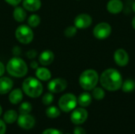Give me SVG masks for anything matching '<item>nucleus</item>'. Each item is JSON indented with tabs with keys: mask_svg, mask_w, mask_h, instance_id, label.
<instances>
[{
	"mask_svg": "<svg viewBox=\"0 0 135 134\" xmlns=\"http://www.w3.org/2000/svg\"><path fill=\"white\" fill-rule=\"evenodd\" d=\"M78 103H79L80 106H81L83 107H88L92 103V96H91V95L89 93H88V92L81 93L79 96L78 99Z\"/></svg>",
	"mask_w": 135,
	"mask_h": 134,
	"instance_id": "obj_20",
	"label": "nucleus"
},
{
	"mask_svg": "<svg viewBox=\"0 0 135 134\" xmlns=\"http://www.w3.org/2000/svg\"><path fill=\"white\" fill-rule=\"evenodd\" d=\"M22 89L29 97L37 98L43 92V85L38 79L30 77L24 81L22 84Z\"/></svg>",
	"mask_w": 135,
	"mask_h": 134,
	"instance_id": "obj_3",
	"label": "nucleus"
},
{
	"mask_svg": "<svg viewBox=\"0 0 135 134\" xmlns=\"http://www.w3.org/2000/svg\"><path fill=\"white\" fill-rule=\"evenodd\" d=\"M36 76L40 81H48L51 77V73L47 68L38 67L36 70Z\"/></svg>",
	"mask_w": 135,
	"mask_h": 134,
	"instance_id": "obj_18",
	"label": "nucleus"
},
{
	"mask_svg": "<svg viewBox=\"0 0 135 134\" xmlns=\"http://www.w3.org/2000/svg\"><path fill=\"white\" fill-rule=\"evenodd\" d=\"M35 119L32 116L28 114L21 115L17 118V124L18 126L24 130H30L35 126Z\"/></svg>",
	"mask_w": 135,
	"mask_h": 134,
	"instance_id": "obj_11",
	"label": "nucleus"
},
{
	"mask_svg": "<svg viewBox=\"0 0 135 134\" xmlns=\"http://www.w3.org/2000/svg\"><path fill=\"white\" fill-rule=\"evenodd\" d=\"M99 81V76L96 70H85L79 77V84L81 87L87 91L93 89Z\"/></svg>",
	"mask_w": 135,
	"mask_h": 134,
	"instance_id": "obj_4",
	"label": "nucleus"
},
{
	"mask_svg": "<svg viewBox=\"0 0 135 134\" xmlns=\"http://www.w3.org/2000/svg\"><path fill=\"white\" fill-rule=\"evenodd\" d=\"M112 33V27L108 23L102 22L97 24L93 29V35L98 39H105Z\"/></svg>",
	"mask_w": 135,
	"mask_h": 134,
	"instance_id": "obj_7",
	"label": "nucleus"
},
{
	"mask_svg": "<svg viewBox=\"0 0 135 134\" xmlns=\"http://www.w3.org/2000/svg\"><path fill=\"white\" fill-rule=\"evenodd\" d=\"M74 134H86V132L81 127H76L74 130Z\"/></svg>",
	"mask_w": 135,
	"mask_h": 134,
	"instance_id": "obj_31",
	"label": "nucleus"
},
{
	"mask_svg": "<svg viewBox=\"0 0 135 134\" xmlns=\"http://www.w3.org/2000/svg\"><path fill=\"white\" fill-rule=\"evenodd\" d=\"M2 107L0 106V115H2Z\"/></svg>",
	"mask_w": 135,
	"mask_h": 134,
	"instance_id": "obj_38",
	"label": "nucleus"
},
{
	"mask_svg": "<svg viewBox=\"0 0 135 134\" xmlns=\"http://www.w3.org/2000/svg\"><path fill=\"white\" fill-rule=\"evenodd\" d=\"M6 130V126L5 122L0 119V134H5Z\"/></svg>",
	"mask_w": 135,
	"mask_h": 134,
	"instance_id": "obj_30",
	"label": "nucleus"
},
{
	"mask_svg": "<svg viewBox=\"0 0 135 134\" xmlns=\"http://www.w3.org/2000/svg\"><path fill=\"white\" fill-rule=\"evenodd\" d=\"M93 22L91 16L87 13H81L78 15L74 19V26L77 28H89Z\"/></svg>",
	"mask_w": 135,
	"mask_h": 134,
	"instance_id": "obj_10",
	"label": "nucleus"
},
{
	"mask_svg": "<svg viewBox=\"0 0 135 134\" xmlns=\"http://www.w3.org/2000/svg\"><path fill=\"white\" fill-rule=\"evenodd\" d=\"M78 103V100L74 94L67 93L63 95L59 100V106L64 112H70L73 111Z\"/></svg>",
	"mask_w": 135,
	"mask_h": 134,
	"instance_id": "obj_6",
	"label": "nucleus"
},
{
	"mask_svg": "<svg viewBox=\"0 0 135 134\" xmlns=\"http://www.w3.org/2000/svg\"><path fill=\"white\" fill-rule=\"evenodd\" d=\"M114 59L118 66H125L129 62V55L125 50L118 49L114 54Z\"/></svg>",
	"mask_w": 135,
	"mask_h": 134,
	"instance_id": "obj_12",
	"label": "nucleus"
},
{
	"mask_svg": "<svg viewBox=\"0 0 135 134\" xmlns=\"http://www.w3.org/2000/svg\"><path fill=\"white\" fill-rule=\"evenodd\" d=\"M40 23V16L36 14H32L31 15L28 19V24L31 28H36L37 27Z\"/></svg>",
	"mask_w": 135,
	"mask_h": 134,
	"instance_id": "obj_24",
	"label": "nucleus"
},
{
	"mask_svg": "<svg viewBox=\"0 0 135 134\" xmlns=\"http://www.w3.org/2000/svg\"><path fill=\"white\" fill-rule=\"evenodd\" d=\"M107 9L112 14L119 13L123 9V4L121 0H110L107 5Z\"/></svg>",
	"mask_w": 135,
	"mask_h": 134,
	"instance_id": "obj_14",
	"label": "nucleus"
},
{
	"mask_svg": "<svg viewBox=\"0 0 135 134\" xmlns=\"http://www.w3.org/2000/svg\"><path fill=\"white\" fill-rule=\"evenodd\" d=\"M67 87V81L62 78H55L51 80L47 85L48 90L52 93H59L64 91Z\"/></svg>",
	"mask_w": 135,
	"mask_h": 134,
	"instance_id": "obj_8",
	"label": "nucleus"
},
{
	"mask_svg": "<svg viewBox=\"0 0 135 134\" xmlns=\"http://www.w3.org/2000/svg\"><path fill=\"white\" fill-rule=\"evenodd\" d=\"M7 3H9V5L11 6H17L22 0H5Z\"/></svg>",
	"mask_w": 135,
	"mask_h": 134,
	"instance_id": "obj_33",
	"label": "nucleus"
},
{
	"mask_svg": "<svg viewBox=\"0 0 135 134\" xmlns=\"http://www.w3.org/2000/svg\"><path fill=\"white\" fill-rule=\"evenodd\" d=\"M55 58L54 53L50 50L44 51L39 56V62L43 66H49L51 65Z\"/></svg>",
	"mask_w": 135,
	"mask_h": 134,
	"instance_id": "obj_13",
	"label": "nucleus"
},
{
	"mask_svg": "<svg viewBox=\"0 0 135 134\" xmlns=\"http://www.w3.org/2000/svg\"><path fill=\"white\" fill-rule=\"evenodd\" d=\"M32 105L28 102H24L22 103L19 107V113L21 115H26L29 114L32 111Z\"/></svg>",
	"mask_w": 135,
	"mask_h": 134,
	"instance_id": "obj_25",
	"label": "nucleus"
},
{
	"mask_svg": "<svg viewBox=\"0 0 135 134\" xmlns=\"http://www.w3.org/2000/svg\"><path fill=\"white\" fill-rule=\"evenodd\" d=\"M13 18L16 21L23 22L27 17V13H26L25 9L23 7H20V6H17L13 9Z\"/></svg>",
	"mask_w": 135,
	"mask_h": 134,
	"instance_id": "obj_17",
	"label": "nucleus"
},
{
	"mask_svg": "<svg viewBox=\"0 0 135 134\" xmlns=\"http://www.w3.org/2000/svg\"><path fill=\"white\" fill-rule=\"evenodd\" d=\"M17 113L13 110L7 111L3 116V120L7 124H12L17 119Z\"/></svg>",
	"mask_w": 135,
	"mask_h": 134,
	"instance_id": "obj_21",
	"label": "nucleus"
},
{
	"mask_svg": "<svg viewBox=\"0 0 135 134\" xmlns=\"http://www.w3.org/2000/svg\"><path fill=\"white\" fill-rule=\"evenodd\" d=\"M23 99V93L21 89L16 88L13 90L9 96V100L13 104H18Z\"/></svg>",
	"mask_w": 135,
	"mask_h": 134,
	"instance_id": "obj_19",
	"label": "nucleus"
},
{
	"mask_svg": "<svg viewBox=\"0 0 135 134\" xmlns=\"http://www.w3.org/2000/svg\"><path fill=\"white\" fill-rule=\"evenodd\" d=\"M132 25H133V28L135 29V16L133 18V21H132Z\"/></svg>",
	"mask_w": 135,
	"mask_h": 134,
	"instance_id": "obj_36",
	"label": "nucleus"
},
{
	"mask_svg": "<svg viewBox=\"0 0 135 134\" xmlns=\"http://www.w3.org/2000/svg\"><path fill=\"white\" fill-rule=\"evenodd\" d=\"M42 134H62L61 131H59V130H55V129H47L45 130Z\"/></svg>",
	"mask_w": 135,
	"mask_h": 134,
	"instance_id": "obj_29",
	"label": "nucleus"
},
{
	"mask_svg": "<svg viewBox=\"0 0 135 134\" xmlns=\"http://www.w3.org/2000/svg\"><path fill=\"white\" fill-rule=\"evenodd\" d=\"M31 67L32 68V69H37L38 68V64H37V62H36V61H32V62H31Z\"/></svg>",
	"mask_w": 135,
	"mask_h": 134,
	"instance_id": "obj_35",
	"label": "nucleus"
},
{
	"mask_svg": "<svg viewBox=\"0 0 135 134\" xmlns=\"http://www.w3.org/2000/svg\"><path fill=\"white\" fill-rule=\"evenodd\" d=\"M88 118V112L84 108H77L75 109L70 116L71 122L75 125H80L84 123Z\"/></svg>",
	"mask_w": 135,
	"mask_h": 134,
	"instance_id": "obj_9",
	"label": "nucleus"
},
{
	"mask_svg": "<svg viewBox=\"0 0 135 134\" xmlns=\"http://www.w3.org/2000/svg\"><path fill=\"white\" fill-rule=\"evenodd\" d=\"M54 100V96L51 93H46L43 98H42V102L44 105H50Z\"/></svg>",
	"mask_w": 135,
	"mask_h": 134,
	"instance_id": "obj_28",
	"label": "nucleus"
},
{
	"mask_svg": "<svg viewBox=\"0 0 135 134\" xmlns=\"http://www.w3.org/2000/svg\"><path fill=\"white\" fill-rule=\"evenodd\" d=\"M5 70H6L5 66L3 65V63H2V62H0V77H2V76L4 74Z\"/></svg>",
	"mask_w": 135,
	"mask_h": 134,
	"instance_id": "obj_34",
	"label": "nucleus"
},
{
	"mask_svg": "<svg viewBox=\"0 0 135 134\" xmlns=\"http://www.w3.org/2000/svg\"><path fill=\"white\" fill-rule=\"evenodd\" d=\"M13 81L6 77H0V94L4 95L8 93L13 88Z\"/></svg>",
	"mask_w": 135,
	"mask_h": 134,
	"instance_id": "obj_15",
	"label": "nucleus"
},
{
	"mask_svg": "<svg viewBox=\"0 0 135 134\" xmlns=\"http://www.w3.org/2000/svg\"><path fill=\"white\" fill-rule=\"evenodd\" d=\"M26 55L28 58H34L36 56V52L35 50H30L27 52Z\"/></svg>",
	"mask_w": 135,
	"mask_h": 134,
	"instance_id": "obj_32",
	"label": "nucleus"
},
{
	"mask_svg": "<svg viewBox=\"0 0 135 134\" xmlns=\"http://www.w3.org/2000/svg\"><path fill=\"white\" fill-rule=\"evenodd\" d=\"M8 73L15 77H23L28 73V66L25 62L18 57L12 58L6 65Z\"/></svg>",
	"mask_w": 135,
	"mask_h": 134,
	"instance_id": "obj_2",
	"label": "nucleus"
},
{
	"mask_svg": "<svg viewBox=\"0 0 135 134\" xmlns=\"http://www.w3.org/2000/svg\"><path fill=\"white\" fill-rule=\"evenodd\" d=\"M46 115L50 118H56L60 115V111L56 107H49L46 110Z\"/></svg>",
	"mask_w": 135,
	"mask_h": 134,
	"instance_id": "obj_23",
	"label": "nucleus"
},
{
	"mask_svg": "<svg viewBox=\"0 0 135 134\" xmlns=\"http://www.w3.org/2000/svg\"><path fill=\"white\" fill-rule=\"evenodd\" d=\"M41 7L40 0H23V8L28 11L35 12Z\"/></svg>",
	"mask_w": 135,
	"mask_h": 134,
	"instance_id": "obj_16",
	"label": "nucleus"
},
{
	"mask_svg": "<svg viewBox=\"0 0 135 134\" xmlns=\"http://www.w3.org/2000/svg\"><path fill=\"white\" fill-rule=\"evenodd\" d=\"M101 85L108 91H117L121 88L123 78L120 73L115 69H108L104 70L100 77Z\"/></svg>",
	"mask_w": 135,
	"mask_h": 134,
	"instance_id": "obj_1",
	"label": "nucleus"
},
{
	"mask_svg": "<svg viewBox=\"0 0 135 134\" xmlns=\"http://www.w3.org/2000/svg\"><path fill=\"white\" fill-rule=\"evenodd\" d=\"M77 33V28L74 25V26H69L66 28L64 34L66 37H73L74 36H75V34Z\"/></svg>",
	"mask_w": 135,
	"mask_h": 134,
	"instance_id": "obj_27",
	"label": "nucleus"
},
{
	"mask_svg": "<svg viewBox=\"0 0 135 134\" xmlns=\"http://www.w3.org/2000/svg\"><path fill=\"white\" fill-rule=\"evenodd\" d=\"M132 8H133V10H134V12L135 13V2L133 3V6H132Z\"/></svg>",
	"mask_w": 135,
	"mask_h": 134,
	"instance_id": "obj_37",
	"label": "nucleus"
},
{
	"mask_svg": "<svg viewBox=\"0 0 135 134\" xmlns=\"http://www.w3.org/2000/svg\"><path fill=\"white\" fill-rule=\"evenodd\" d=\"M93 96L94 99L97 100H101L104 98L105 96V92L103 90V88H94L93 90Z\"/></svg>",
	"mask_w": 135,
	"mask_h": 134,
	"instance_id": "obj_26",
	"label": "nucleus"
},
{
	"mask_svg": "<svg viewBox=\"0 0 135 134\" xmlns=\"http://www.w3.org/2000/svg\"><path fill=\"white\" fill-rule=\"evenodd\" d=\"M122 89L125 92H131L135 88V81L132 79H127L122 85Z\"/></svg>",
	"mask_w": 135,
	"mask_h": 134,
	"instance_id": "obj_22",
	"label": "nucleus"
},
{
	"mask_svg": "<svg viewBox=\"0 0 135 134\" xmlns=\"http://www.w3.org/2000/svg\"><path fill=\"white\" fill-rule=\"evenodd\" d=\"M15 36L20 43L28 44L32 41L34 35L30 26L21 24L16 29Z\"/></svg>",
	"mask_w": 135,
	"mask_h": 134,
	"instance_id": "obj_5",
	"label": "nucleus"
}]
</instances>
